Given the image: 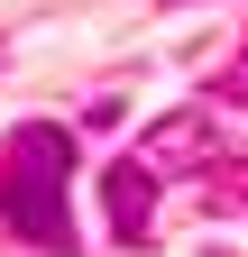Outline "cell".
<instances>
[{
	"mask_svg": "<svg viewBox=\"0 0 248 257\" xmlns=\"http://www.w3.org/2000/svg\"><path fill=\"white\" fill-rule=\"evenodd\" d=\"M0 220L46 248V257H74V138L55 119H28L10 147H0Z\"/></svg>",
	"mask_w": 248,
	"mask_h": 257,
	"instance_id": "1",
	"label": "cell"
},
{
	"mask_svg": "<svg viewBox=\"0 0 248 257\" xmlns=\"http://www.w3.org/2000/svg\"><path fill=\"white\" fill-rule=\"evenodd\" d=\"M211 156H221V119L211 110H175L147 128V166H166V175H202Z\"/></svg>",
	"mask_w": 248,
	"mask_h": 257,
	"instance_id": "2",
	"label": "cell"
},
{
	"mask_svg": "<svg viewBox=\"0 0 248 257\" xmlns=\"http://www.w3.org/2000/svg\"><path fill=\"white\" fill-rule=\"evenodd\" d=\"M101 193H110V230H119V239H147V202H157L147 156H119V166L101 175Z\"/></svg>",
	"mask_w": 248,
	"mask_h": 257,
	"instance_id": "3",
	"label": "cell"
}]
</instances>
